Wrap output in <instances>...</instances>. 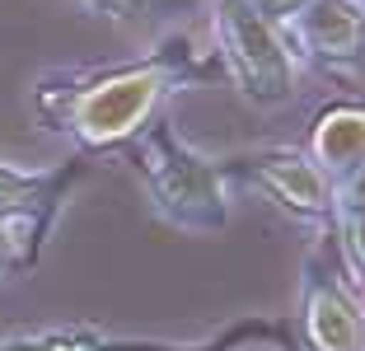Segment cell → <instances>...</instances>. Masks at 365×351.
I'll list each match as a JSON object with an SVG mask.
<instances>
[{
  "label": "cell",
  "instance_id": "cell-1",
  "mask_svg": "<svg viewBox=\"0 0 365 351\" xmlns=\"http://www.w3.org/2000/svg\"><path fill=\"white\" fill-rule=\"evenodd\" d=\"M215 38L253 103H277L290 94V52L277 38V24L253 10V0H215Z\"/></svg>",
  "mask_w": 365,
  "mask_h": 351
},
{
  "label": "cell",
  "instance_id": "cell-2",
  "mask_svg": "<svg viewBox=\"0 0 365 351\" xmlns=\"http://www.w3.org/2000/svg\"><path fill=\"white\" fill-rule=\"evenodd\" d=\"M145 164H150V183H155L160 206L178 225H192V230L225 225V188H220L215 169L202 155H192L169 131H155L150 146H145Z\"/></svg>",
  "mask_w": 365,
  "mask_h": 351
},
{
  "label": "cell",
  "instance_id": "cell-3",
  "mask_svg": "<svg viewBox=\"0 0 365 351\" xmlns=\"http://www.w3.org/2000/svg\"><path fill=\"white\" fill-rule=\"evenodd\" d=\"M164 89V71L145 66V71H122L103 85L85 89L71 108V127L89 141V146H113V141L131 136L145 122V113L155 108Z\"/></svg>",
  "mask_w": 365,
  "mask_h": 351
},
{
  "label": "cell",
  "instance_id": "cell-4",
  "mask_svg": "<svg viewBox=\"0 0 365 351\" xmlns=\"http://www.w3.org/2000/svg\"><path fill=\"white\" fill-rule=\"evenodd\" d=\"M300 19L304 43L319 56H356L365 38V14L356 0H304Z\"/></svg>",
  "mask_w": 365,
  "mask_h": 351
},
{
  "label": "cell",
  "instance_id": "cell-5",
  "mask_svg": "<svg viewBox=\"0 0 365 351\" xmlns=\"http://www.w3.org/2000/svg\"><path fill=\"white\" fill-rule=\"evenodd\" d=\"M253 173L262 178V188H267L277 202L295 206V211L314 215V211L328 206V173H323L314 160H304V155H290V150L262 155V160L253 164Z\"/></svg>",
  "mask_w": 365,
  "mask_h": 351
},
{
  "label": "cell",
  "instance_id": "cell-6",
  "mask_svg": "<svg viewBox=\"0 0 365 351\" xmlns=\"http://www.w3.org/2000/svg\"><path fill=\"white\" fill-rule=\"evenodd\" d=\"M314 164L323 173H365V108H333L314 127Z\"/></svg>",
  "mask_w": 365,
  "mask_h": 351
},
{
  "label": "cell",
  "instance_id": "cell-7",
  "mask_svg": "<svg viewBox=\"0 0 365 351\" xmlns=\"http://www.w3.org/2000/svg\"><path fill=\"white\" fill-rule=\"evenodd\" d=\"M304 332H309L314 351H365V328L361 314L346 305L342 290L333 286H314L309 309H304Z\"/></svg>",
  "mask_w": 365,
  "mask_h": 351
},
{
  "label": "cell",
  "instance_id": "cell-8",
  "mask_svg": "<svg viewBox=\"0 0 365 351\" xmlns=\"http://www.w3.org/2000/svg\"><path fill=\"white\" fill-rule=\"evenodd\" d=\"M342 244H346V258H351V267L365 277V202L342 206Z\"/></svg>",
  "mask_w": 365,
  "mask_h": 351
},
{
  "label": "cell",
  "instance_id": "cell-9",
  "mask_svg": "<svg viewBox=\"0 0 365 351\" xmlns=\"http://www.w3.org/2000/svg\"><path fill=\"white\" fill-rule=\"evenodd\" d=\"M253 10L277 24V19H295V14L304 10V0H253Z\"/></svg>",
  "mask_w": 365,
  "mask_h": 351
},
{
  "label": "cell",
  "instance_id": "cell-10",
  "mask_svg": "<svg viewBox=\"0 0 365 351\" xmlns=\"http://www.w3.org/2000/svg\"><path fill=\"white\" fill-rule=\"evenodd\" d=\"M10 263H14V239H10L5 230H0V272H5Z\"/></svg>",
  "mask_w": 365,
  "mask_h": 351
}]
</instances>
